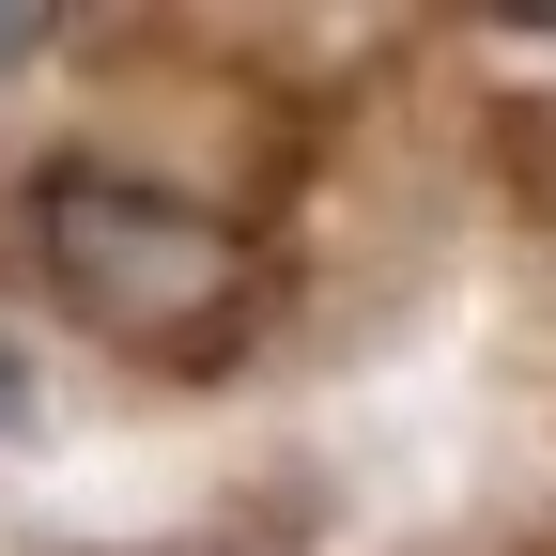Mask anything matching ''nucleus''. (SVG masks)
<instances>
[{
  "label": "nucleus",
  "instance_id": "obj_1",
  "mask_svg": "<svg viewBox=\"0 0 556 556\" xmlns=\"http://www.w3.org/2000/svg\"><path fill=\"white\" fill-rule=\"evenodd\" d=\"M16 248L62 294V325H93L109 356H155V371H217V340L248 325V232L217 201H186L170 170H124V155H47L16 201Z\"/></svg>",
  "mask_w": 556,
  "mask_h": 556
},
{
  "label": "nucleus",
  "instance_id": "obj_2",
  "mask_svg": "<svg viewBox=\"0 0 556 556\" xmlns=\"http://www.w3.org/2000/svg\"><path fill=\"white\" fill-rule=\"evenodd\" d=\"M16 62H47V16H0V78H16Z\"/></svg>",
  "mask_w": 556,
  "mask_h": 556
}]
</instances>
